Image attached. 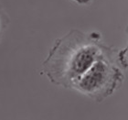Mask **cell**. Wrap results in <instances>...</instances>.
I'll list each match as a JSON object with an SVG mask.
<instances>
[{
    "label": "cell",
    "mask_w": 128,
    "mask_h": 120,
    "mask_svg": "<svg viewBox=\"0 0 128 120\" xmlns=\"http://www.w3.org/2000/svg\"><path fill=\"white\" fill-rule=\"evenodd\" d=\"M8 24H9V19L8 17V14L6 13L2 5L0 4V41H1V39L6 30Z\"/></svg>",
    "instance_id": "cell-4"
},
{
    "label": "cell",
    "mask_w": 128,
    "mask_h": 120,
    "mask_svg": "<svg viewBox=\"0 0 128 120\" xmlns=\"http://www.w3.org/2000/svg\"><path fill=\"white\" fill-rule=\"evenodd\" d=\"M112 49L102 42L99 32L73 29L56 40L42 62L41 72L51 83L72 89L100 57Z\"/></svg>",
    "instance_id": "cell-1"
},
{
    "label": "cell",
    "mask_w": 128,
    "mask_h": 120,
    "mask_svg": "<svg viewBox=\"0 0 128 120\" xmlns=\"http://www.w3.org/2000/svg\"><path fill=\"white\" fill-rule=\"evenodd\" d=\"M72 1L78 3V4H80V5H85V4H88V3L91 2L92 0H72Z\"/></svg>",
    "instance_id": "cell-5"
},
{
    "label": "cell",
    "mask_w": 128,
    "mask_h": 120,
    "mask_svg": "<svg viewBox=\"0 0 128 120\" xmlns=\"http://www.w3.org/2000/svg\"><path fill=\"white\" fill-rule=\"evenodd\" d=\"M124 75L117 61V51L104 54L72 86L73 90L101 103L122 86Z\"/></svg>",
    "instance_id": "cell-2"
},
{
    "label": "cell",
    "mask_w": 128,
    "mask_h": 120,
    "mask_svg": "<svg viewBox=\"0 0 128 120\" xmlns=\"http://www.w3.org/2000/svg\"><path fill=\"white\" fill-rule=\"evenodd\" d=\"M126 32L128 36V25L126 28ZM117 61L122 68L128 70V40L126 47L123 50L117 51Z\"/></svg>",
    "instance_id": "cell-3"
}]
</instances>
